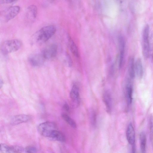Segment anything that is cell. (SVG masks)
I'll list each match as a JSON object with an SVG mask.
<instances>
[{
  "instance_id": "cell-9",
  "label": "cell",
  "mask_w": 153,
  "mask_h": 153,
  "mask_svg": "<svg viewBox=\"0 0 153 153\" xmlns=\"http://www.w3.org/2000/svg\"><path fill=\"white\" fill-rule=\"evenodd\" d=\"M31 117L27 115L20 114L13 116L11 119V124L13 125L25 123L30 121Z\"/></svg>"
},
{
  "instance_id": "cell-10",
  "label": "cell",
  "mask_w": 153,
  "mask_h": 153,
  "mask_svg": "<svg viewBox=\"0 0 153 153\" xmlns=\"http://www.w3.org/2000/svg\"><path fill=\"white\" fill-rule=\"evenodd\" d=\"M120 48L119 56V67L121 68L123 66L124 58L125 42L123 37L120 36L119 38Z\"/></svg>"
},
{
  "instance_id": "cell-7",
  "label": "cell",
  "mask_w": 153,
  "mask_h": 153,
  "mask_svg": "<svg viewBox=\"0 0 153 153\" xmlns=\"http://www.w3.org/2000/svg\"><path fill=\"white\" fill-rule=\"evenodd\" d=\"M45 59L41 53L33 54L30 55L28 58L29 63L34 67H39L42 65Z\"/></svg>"
},
{
  "instance_id": "cell-17",
  "label": "cell",
  "mask_w": 153,
  "mask_h": 153,
  "mask_svg": "<svg viewBox=\"0 0 153 153\" xmlns=\"http://www.w3.org/2000/svg\"><path fill=\"white\" fill-rule=\"evenodd\" d=\"M135 62L133 57L129 59L128 63V71L129 75L132 79H133L135 75Z\"/></svg>"
},
{
  "instance_id": "cell-4",
  "label": "cell",
  "mask_w": 153,
  "mask_h": 153,
  "mask_svg": "<svg viewBox=\"0 0 153 153\" xmlns=\"http://www.w3.org/2000/svg\"><path fill=\"white\" fill-rule=\"evenodd\" d=\"M20 10V7L19 6H13L9 7L1 13V19L3 21L7 22L16 16Z\"/></svg>"
},
{
  "instance_id": "cell-26",
  "label": "cell",
  "mask_w": 153,
  "mask_h": 153,
  "mask_svg": "<svg viewBox=\"0 0 153 153\" xmlns=\"http://www.w3.org/2000/svg\"><path fill=\"white\" fill-rule=\"evenodd\" d=\"M92 123H95L96 121V115L94 111H91L90 113Z\"/></svg>"
},
{
  "instance_id": "cell-1",
  "label": "cell",
  "mask_w": 153,
  "mask_h": 153,
  "mask_svg": "<svg viewBox=\"0 0 153 153\" xmlns=\"http://www.w3.org/2000/svg\"><path fill=\"white\" fill-rule=\"evenodd\" d=\"M56 31V27L53 25L44 27L34 34L32 38L33 42L38 44L45 42L54 34Z\"/></svg>"
},
{
  "instance_id": "cell-27",
  "label": "cell",
  "mask_w": 153,
  "mask_h": 153,
  "mask_svg": "<svg viewBox=\"0 0 153 153\" xmlns=\"http://www.w3.org/2000/svg\"><path fill=\"white\" fill-rule=\"evenodd\" d=\"M16 1L15 0H0V2L2 4H8V3H12L13 2H15Z\"/></svg>"
},
{
  "instance_id": "cell-19",
  "label": "cell",
  "mask_w": 153,
  "mask_h": 153,
  "mask_svg": "<svg viewBox=\"0 0 153 153\" xmlns=\"http://www.w3.org/2000/svg\"><path fill=\"white\" fill-rule=\"evenodd\" d=\"M63 119L71 127L75 128L77 125L75 122L67 114H63L62 115Z\"/></svg>"
},
{
  "instance_id": "cell-16",
  "label": "cell",
  "mask_w": 153,
  "mask_h": 153,
  "mask_svg": "<svg viewBox=\"0 0 153 153\" xmlns=\"http://www.w3.org/2000/svg\"><path fill=\"white\" fill-rule=\"evenodd\" d=\"M27 15L31 19H34L37 14V9L36 5L33 4L29 6L27 8Z\"/></svg>"
},
{
  "instance_id": "cell-28",
  "label": "cell",
  "mask_w": 153,
  "mask_h": 153,
  "mask_svg": "<svg viewBox=\"0 0 153 153\" xmlns=\"http://www.w3.org/2000/svg\"><path fill=\"white\" fill-rule=\"evenodd\" d=\"M63 108L64 109L67 111H68L69 110V106L67 104H65L64 105Z\"/></svg>"
},
{
  "instance_id": "cell-13",
  "label": "cell",
  "mask_w": 153,
  "mask_h": 153,
  "mask_svg": "<svg viewBox=\"0 0 153 153\" xmlns=\"http://www.w3.org/2000/svg\"><path fill=\"white\" fill-rule=\"evenodd\" d=\"M48 137L52 140L62 142H64L65 140L64 135L56 129L53 131Z\"/></svg>"
},
{
  "instance_id": "cell-25",
  "label": "cell",
  "mask_w": 153,
  "mask_h": 153,
  "mask_svg": "<svg viewBox=\"0 0 153 153\" xmlns=\"http://www.w3.org/2000/svg\"><path fill=\"white\" fill-rule=\"evenodd\" d=\"M150 52H151L153 58V30L150 37Z\"/></svg>"
},
{
  "instance_id": "cell-18",
  "label": "cell",
  "mask_w": 153,
  "mask_h": 153,
  "mask_svg": "<svg viewBox=\"0 0 153 153\" xmlns=\"http://www.w3.org/2000/svg\"><path fill=\"white\" fill-rule=\"evenodd\" d=\"M69 43L70 50L73 55L77 58L79 57V54L77 47L73 40L69 39Z\"/></svg>"
},
{
  "instance_id": "cell-20",
  "label": "cell",
  "mask_w": 153,
  "mask_h": 153,
  "mask_svg": "<svg viewBox=\"0 0 153 153\" xmlns=\"http://www.w3.org/2000/svg\"><path fill=\"white\" fill-rule=\"evenodd\" d=\"M127 101L128 104H131L132 101L133 89L130 84L127 85L126 88Z\"/></svg>"
},
{
  "instance_id": "cell-8",
  "label": "cell",
  "mask_w": 153,
  "mask_h": 153,
  "mask_svg": "<svg viewBox=\"0 0 153 153\" xmlns=\"http://www.w3.org/2000/svg\"><path fill=\"white\" fill-rule=\"evenodd\" d=\"M70 97L74 105L78 106L80 102V97L79 88L76 85L73 86L70 92Z\"/></svg>"
},
{
  "instance_id": "cell-14",
  "label": "cell",
  "mask_w": 153,
  "mask_h": 153,
  "mask_svg": "<svg viewBox=\"0 0 153 153\" xmlns=\"http://www.w3.org/2000/svg\"><path fill=\"white\" fill-rule=\"evenodd\" d=\"M135 72L137 77L142 78L143 76V68L142 61L140 58L138 59L135 62Z\"/></svg>"
},
{
  "instance_id": "cell-22",
  "label": "cell",
  "mask_w": 153,
  "mask_h": 153,
  "mask_svg": "<svg viewBox=\"0 0 153 153\" xmlns=\"http://www.w3.org/2000/svg\"><path fill=\"white\" fill-rule=\"evenodd\" d=\"M150 138L151 145L153 148V118H151L150 121Z\"/></svg>"
},
{
  "instance_id": "cell-21",
  "label": "cell",
  "mask_w": 153,
  "mask_h": 153,
  "mask_svg": "<svg viewBox=\"0 0 153 153\" xmlns=\"http://www.w3.org/2000/svg\"><path fill=\"white\" fill-rule=\"evenodd\" d=\"M24 150V148L21 146H9L8 153H22Z\"/></svg>"
},
{
  "instance_id": "cell-24",
  "label": "cell",
  "mask_w": 153,
  "mask_h": 153,
  "mask_svg": "<svg viewBox=\"0 0 153 153\" xmlns=\"http://www.w3.org/2000/svg\"><path fill=\"white\" fill-rule=\"evenodd\" d=\"M9 146L5 144H1L0 148L1 152L2 153H8Z\"/></svg>"
},
{
  "instance_id": "cell-5",
  "label": "cell",
  "mask_w": 153,
  "mask_h": 153,
  "mask_svg": "<svg viewBox=\"0 0 153 153\" xmlns=\"http://www.w3.org/2000/svg\"><path fill=\"white\" fill-rule=\"evenodd\" d=\"M56 129V124L52 122H46L40 124L37 127L39 132L42 136L49 137L51 132Z\"/></svg>"
},
{
  "instance_id": "cell-2",
  "label": "cell",
  "mask_w": 153,
  "mask_h": 153,
  "mask_svg": "<svg viewBox=\"0 0 153 153\" xmlns=\"http://www.w3.org/2000/svg\"><path fill=\"white\" fill-rule=\"evenodd\" d=\"M21 41L17 39L7 40L4 42L1 46V51L4 54H7L17 51L22 46Z\"/></svg>"
},
{
  "instance_id": "cell-6",
  "label": "cell",
  "mask_w": 153,
  "mask_h": 153,
  "mask_svg": "<svg viewBox=\"0 0 153 153\" xmlns=\"http://www.w3.org/2000/svg\"><path fill=\"white\" fill-rule=\"evenodd\" d=\"M57 52V45L53 44L44 48L42 51L41 54L45 59H48L55 57Z\"/></svg>"
},
{
  "instance_id": "cell-15",
  "label": "cell",
  "mask_w": 153,
  "mask_h": 153,
  "mask_svg": "<svg viewBox=\"0 0 153 153\" xmlns=\"http://www.w3.org/2000/svg\"><path fill=\"white\" fill-rule=\"evenodd\" d=\"M139 140L141 152V153H146V138L145 133L144 132L140 133Z\"/></svg>"
},
{
  "instance_id": "cell-12",
  "label": "cell",
  "mask_w": 153,
  "mask_h": 153,
  "mask_svg": "<svg viewBox=\"0 0 153 153\" xmlns=\"http://www.w3.org/2000/svg\"><path fill=\"white\" fill-rule=\"evenodd\" d=\"M103 100L107 112L108 113H110L112 109V98L111 94L108 91H107L104 92Z\"/></svg>"
},
{
  "instance_id": "cell-11",
  "label": "cell",
  "mask_w": 153,
  "mask_h": 153,
  "mask_svg": "<svg viewBox=\"0 0 153 153\" xmlns=\"http://www.w3.org/2000/svg\"><path fill=\"white\" fill-rule=\"evenodd\" d=\"M126 137L129 144L132 146L135 145V133L133 126L131 123L128 124L126 131Z\"/></svg>"
},
{
  "instance_id": "cell-3",
  "label": "cell",
  "mask_w": 153,
  "mask_h": 153,
  "mask_svg": "<svg viewBox=\"0 0 153 153\" xmlns=\"http://www.w3.org/2000/svg\"><path fill=\"white\" fill-rule=\"evenodd\" d=\"M149 27L146 25L143 31L142 46L143 55L146 58H148L150 53Z\"/></svg>"
},
{
  "instance_id": "cell-23",
  "label": "cell",
  "mask_w": 153,
  "mask_h": 153,
  "mask_svg": "<svg viewBox=\"0 0 153 153\" xmlns=\"http://www.w3.org/2000/svg\"><path fill=\"white\" fill-rule=\"evenodd\" d=\"M26 153H37V149L34 146H29L26 147L25 149Z\"/></svg>"
},
{
  "instance_id": "cell-29",
  "label": "cell",
  "mask_w": 153,
  "mask_h": 153,
  "mask_svg": "<svg viewBox=\"0 0 153 153\" xmlns=\"http://www.w3.org/2000/svg\"><path fill=\"white\" fill-rule=\"evenodd\" d=\"M3 84H4V82H3V80H2L1 79L0 82V85L1 88V87L3 86Z\"/></svg>"
}]
</instances>
